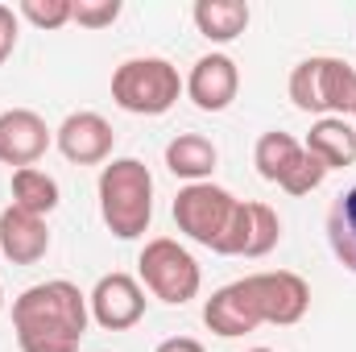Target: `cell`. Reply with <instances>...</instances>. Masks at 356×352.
Wrapping results in <instances>:
<instances>
[{
	"mask_svg": "<svg viewBox=\"0 0 356 352\" xmlns=\"http://www.w3.org/2000/svg\"><path fill=\"white\" fill-rule=\"evenodd\" d=\"M175 224L220 257H266L282 241V220L269 203H245L216 182H191L178 191Z\"/></svg>",
	"mask_w": 356,
	"mask_h": 352,
	"instance_id": "1",
	"label": "cell"
},
{
	"mask_svg": "<svg viewBox=\"0 0 356 352\" xmlns=\"http://www.w3.org/2000/svg\"><path fill=\"white\" fill-rule=\"evenodd\" d=\"M88 323V294L67 278L38 282L13 303V332L21 352H79Z\"/></svg>",
	"mask_w": 356,
	"mask_h": 352,
	"instance_id": "2",
	"label": "cell"
},
{
	"mask_svg": "<svg viewBox=\"0 0 356 352\" xmlns=\"http://www.w3.org/2000/svg\"><path fill=\"white\" fill-rule=\"evenodd\" d=\"M99 216L116 241L145 237L154 220V175L141 158H112L99 170Z\"/></svg>",
	"mask_w": 356,
	"mask_h": 352,
	"instance_id": "3",
	"label": "cell"
},
{
	"mask_svg": "<svg viewBox=\"0 0 356 352\" xmlns=\"http://www.w3.org/2000/svg\"><path fill=\"white\" fill-rule=\"evenodd\" d=\"M186 91L182 75L170 58L145 54V58H124L112 71V99L116 108L133 112V116H162L178 104V95Z\"/></svg>",
	"mask_w": 356,
	"mask_h": 352,
	"instance_id": "4",
	"label": "cell"
},
{
	"mask_svg": "<svg viewBox=\"0 0 356 352\" xmlns=\"http://www.w3.org/2000/svg\"><path fill=\"white\" fill-rule=\"evenodd\" d=\"M290 99L302 112L319 116H353L356 108V67L332 54L302 58L290 71Z\"/></svg>",
	"mask_w": 356,
	"mask_h": 352,
	"instance_id": "5",
	"label": "cell"
},
{
	"mask_svg": "<svg viewBox=\"0 0 356 352\" xmlns=\"http://www.w3.org/2000/svg\"><path fill=\"white\" fill-rule=\"evenodd\" d=\"M137 269H141L145 290H149L154 298H162L166 307L191 303V298L199 294V286H203V269H199V262H195L178 241H170V237L145 241Z\"/></svg>",
	"mask_w": 356,
	"mask_h": 352,
	"instance_id": "6",
	"label": "cell"
},
{
	"mask_svg": "<svg viewBox=\"0 0 356 352\" xmlns=\"http://www.w3.org/2000/svg\"><path fill=\"white\" fill-rule=\"evenodd\" d=\"M249 286L257 294L261 319L273 328H294L311 311V286L294 269H269V273H249Z\"/></svg>",
	"mask_w": 356,
	"mask_h": 352,
	"instance_id": "7",
	"label": "cell"
},
{
	"mask_svg": "<svg viewBox=\"0 0 356 352\" xmlns=\"http://www.w3.org/2000/svg\"><path fill=\"white\" fill-rule=\"evenodd\" d=\"M88 307L104 332H129L145 319V290L129 273H104L88 294Z\"/></svg>",
	"mask_w": 356,
	"mask_h": 352,
	"instance_id": "8",
	"label": "cell"
},
{
	"mask_svg": "<svg viewBox=\"0 0 356 352\" xmlns=\"http://www.w3.org/2000/svg\"><path fill=\"white\" fill-rule=\"evenodd\" d=\"M203 323H207L216 336H224V340H236V336L257 332L266 319H261V307H257V294H253L249 278L220 286V290L203 303Z\"/></svg>",
	"mask_w": 356,
	"mask_h": 352,
	"instance_id": "9",
	"label": "cell"
},
{
	"mask_svg": "<svg viewBox=\"0 0 356 352\" xmlns=\"http://www.w3.org/2000/svg\"><path fill=\"white\" fill-rule=\"evenodd\" d=\"M54 145L63 150L67 162L75 166H104L112 162V145L116 133L99 112H71L58 129H54Z\"/></svg>",
	"mask_w": 356,
	"mask_h": 352,
	"instance_id": "10",
	"label": "cell"
},
{
	"mask_svg": "<svg viewBox=\"0 0 356 352\" xmlns=\"http://www.w3.org/2000/svg\"><path fill=\"white\" fill-rule=\"evenodd\" d=\"M54 133L50 125L33 112V108H4L0 112V162L4 166H33L46 150H50Z\"/></svg>",
	"mask_w": 356,
	"mask_h": 352,
	"instance_id": "11",
	"label": "cell"
},
{
	"mask_svg": "<svg viewBox=\"0 0 356 352\" xmlns=\"http://www.w3.org/2000/svg\"><path fill=\"white\" fill-rule=\"evenodd\" d=\"M182 83H186V95H191L195 108L224 112L236 99V91H241V67L228 54H203Z\"/></svg>",
	"mask_w": 356,
	"mask_h": 352,
	"instance_id": "12",
	"label": "cell"
},
{
	"mask_svg": "<svg viewBox=\"0 0 356 352\" xmlns=\"http://www.w3.org/2000/svg\"><path fill=\"white\" fill-rule=\"evenodd\" d=\"M50 249V228L42 216H29L21 207L0 211V253L13 265H38Z\"/></svg>",
	"mask_w": 356,
	"mask_h": 352,
	"instance_id": "13",
	"label": "cell"
},
{
	"mask_svg": "<svg viewBox=\"0 0 356 352\" xmlns=\"http://www.w3.org/2000/svg\"><path fill=\"white\" fill-rule=\"evenodd\" d=\"M307 154H315L327 170H344L356 166V129L348 116H319L302 141Z\"/></svg>",
	"mask_w": 356,
	"mask_h": 352,
	"instance_id": "14",
	"label": "cell"
},
{
	"mask_svg": "<svg viewBox=\"0 0 356 352\" xmlns=\"http://www.w3.org/2000/svg\"><path fill=\"white\" fill-rule=\"evenodd\" d=\"M191 17H195V29L216 46L236 42L249 29V4H241V0H199L191 8Z\"/></svg>",
	"mask_w": 356,
	"mask_h": 352,
	"instance_id": "15",
	"label": "cell"
},
{
	"mask_svg": "<svg viewBox=\"0 0 356 352\" xmlns=\"http://www.w3.org/2000/svg\"><path fill=\"white\" fill-rule=\"evenodd\" d=\"M216 162H220V154H216V145L203 133H178L166 145V166H170L175 178H186V186L191 182H207Z\"/></svg>",
	"mask_w": 356,
	"mask_h": 352,
	"instance_id": "16",
	"label": "cell"
},
{
	"mask_svg": "<svg viewBox=\"0 0 356 352\" xmlns=\"http://www.w3.org/2000/svg\"><path fill=\"white\" fill-rule=\"evenodd\" d=\"M302 158V141H294L290 133H261L257 137V150H253V166L266 182H286V175L294 170V162Z\"/></svg>",
	"mask_w": 356,
	"mask_h": 352,
	"instance_id": "17",
	"label": "cell"
},
{
	"mask_svg": "<svg viewBox=\"0 0 356 352\" xmlns=\"http://www.w3.org/2000/svg\"><path fill=\"white\" fill-rule=\"evenodd\" d=\"M327 245H332L336 262L356 273V186L340 191L327 211Z\"/></svg>",
	"mask_w": 356,
	"mask_h": 352,
	"instance_id": "18",
	"label": "cell"
},
{
	"mask_svg": "<svg viewBox=\"0 0 356 352\" xmlns=\"http://www.w3.org/2000/svg\"><path fill=\"white\" fill-rule=\"evenodd\" d=\"M13 207L29 211V216H50L58 207V182L38 170V166H25V170H13Z\"/></svg>",
	"mask_w": 356,
	"mask_h": 352,
	"instance_id": "19",
	"label": "cell"
},
{
	"mask_svg": "<svg viewBox=\"0 0 356 352\" xmlns=\"http://www.w3.org/2000/svg\"><path fill=\"white\" fill-rule=\"evenodd\" d=\"M17 17H25L38 29H63L71 21V0H21Z\"/></svg>",
	"mask_w": 356,
	"mask_h": 352,
	"instance_id": "20",
	"label": "cell"
},
{
	"mask_svg": "<svg viewBox=\"0 0 356 352\" xmlns=\"http://www.w3.org/2000/svg\"><path fill=\"white\" fill-rule=\"evenodd\" d=\"M327 175H332V170H327L315 154H307V150H302V158H298V162H294V170L286 175L282 191H290V195H311V191H315Z\"/></svg>",
	"mask_w": 356,
	"mask_h": 352,
	"instance_id": "21",
	"label": "cell"
},
{
	"mask_svg": "<svg viewBox=\"0 0 356 352\" xmlns=\"http://www.w3.org/2000/svg\"><path fill=\"white\" fill-rule=\"evenodd\" d=\"M120 17V0H79L71 4V21L83 29H104Z\"/></svg>",
	"mask_w": 356,
	"mask_h": 352,
	"instance_id": "22",
	"label": "cell"
},
{
	"mask_svg": "<svg viewBox=\"0 0 356 352\" xmlns=\"http://www.w3.org/2000/svg\"><path fill=\"white\" fill-rule=\"evenodd\" d=\"M17 29H21V17H17V8L0 4V67H4V63H8V54L17 50Z\"/></svg>",
	"mask_w": 356,
	"mask_h": 352,
	"instance_id": "23",
	"label": "cell"
},
{
	"mask_svg": "<svg viewBox=\"0 0 356 352\" xmlns=\"http://www.w3.org/2000/svg\"><path fill=\"white\" fill-rule=\"evenodd\" d=\"M154 352H207V349H203L195 336H170V340H162Z\"/></svg>",
	"mask_w": 356,
	"mask_h": 352,
	"instance_id": "24",
	"label": "cell"
},
{
	"mask_svg": "<svg viewBox=\"0 0 356 352\" xmlns=\"http://www.w3.org/2000/svg\"><path fill=\"white\" fill-rule=\"evenodd\" d=\"M0 311H4V290H0Z\"/></svg>",
	"mask_w": 356,
	"mask_h": 352,
	"instance_id": "25",
	"label": "cell"
},
{
	"mask_svg": "<svg viewBox=\"0 0 356 352\" xmlns=\"http://www.w3.org/2000/svg\"><path fill=\"white\" fill-rule=\"evenodd\" d=\"M249 352H273V349H249Z\"/></svg>",
	"mask_w": 356,
	"mask_h": 352,
	"instance_id": "26",
	"label": "cell"
},
{
	"mask_svg": "<svg viewBox=\"0 0 356 352\" xmlns=\"http://www.w3.org/2000/svg\"><path fill=\"white\" fill-rule=\"evenodd\" d=\"M353 116H356V108H353Z\"/></svg>",
	"mask_w": 356,
	"mask_h": 352,
	"instance_id": "27",
	"label": "cell"
}]
</instances>
